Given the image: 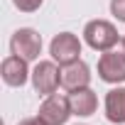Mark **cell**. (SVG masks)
<instances>
[{
	"instance_id": "obj_1",
	"label": "cell",
	"mask_w": 125,
	"mask_h": 125,
	"mask_svg": "<svg viewBox=\"0 0 125 125\" xmlns=\"http://www.w3.org/2000/svg\"><path fill=\"white\" fill-rule=\"evenodd\" d=\"M83 39L96 52H110L120 42V34H118L113 22H108V20H91L83 27Z\"/></svg>"
},
{
	"instance_id": "obj_2",
	"label": "cell",
	"mask_w": 125,
	"mask_h": 125,
	"mask_svg": "<svg viewBox=\"0 0 125 125\" xmlns=\"http://www.w3.org/2000/svg\"><path fill=\"white\" fill-rule=\"evenodd\" d=\"M49 54L59 66L74 64V61L81 59V39L71 32H59V34H54V39L49 44Z\"/></svg>"
},
{
	"instance_id": "obj_3",
	"label": "cell",
	"mask_w": 125,
	"mask_h": 125,
	"mask_svg": "<svg viewBox=\"0 0 125 125\" xmlns=\"http://www.w3.org/2000/svg\"><path fill=\"white\" fill-rule=\"evenodd\" d=\"M10 52L15 56H22L27 61H37L42 54V34L32 27H20L15 30L12 39H10Z\"/></svg>"
},
{
	"instance_id": "obj_4",
	"label": "cell",
	"mask_w": 125,
	"mask_h": 125,
	"mask_svg": "<svg viewBox=\"0 0 125 125\" xmlns=\"http://www.w3.org/2000/svg\"><path fill=\"white\" fill-rule=\"evenodd\" d=\"M32 86L39 96H52L61 86V69L56 66V61H37V66L32 71Z\"/></svg>"
},
{
	"instance_id": "obj_5",
	"label": "cell",
	"mask_w": 125,
	"mask_h": 125,
	"mask_svg": "<svg viewBox=\"0 0 125 125\" xmlns=\"http://www.w3.org/2000/svg\"><path fill=\"white\" fill-rule=\"evenodd\" d=\"M37 115L47 123V125H64L69 120L71 113V105H69V96H59V93H52L42 101Z\"/></svg>"
},
{
	"instance_id": "obj_6",
	"label": "cell",
	"mask_w": 125,
	"mask_h": 125,
	"mask_svg": "<svg viewBox=\"0 0 125 125\" xmlns=\"http://www.w3.org/2000/svg\"><path fill=\"white\" fill-rule=\"evenodd\" d=\"M98 76L105 83H125V52H103L98 59Z\"/></svg>"
},
{
	"instance_id": "obj_7",
	"label": "cell",
	"mask_w": 125,
	"mask_h": 125,
	"mask_svg": "<svg viewBox=\"0 0 125 125\" xmlns=\"http://www.w3.org/2000/svg\"><path fill=\"white\" fill-rule=\"evenodd\" d=\"M0 76H3V81H5L8 86L20 88V86H25V83H27V79H32V71H30V66H27V59L10 54L8 59H3Z\"/></svg>"
},
{
	"instance_id": "obj_8",
	"label": "cell",
	"mask_w": 125,
	"mask_h": 125,
	"mask_svg": "<svg viewBox=\"0 0 125 125\" xmlns=\"http://www.w3.org/2000/svg\"><path fill=\"white\" fill-rule=\"evenodd\" d=\"M91 83V69L86 61H74V64H66L61 66V86H64L69 93L71 91H79V88H88Z\"/></svg>"
},
{
	"instance_id": "obj_9",
	"label": "cell",
	"mask_w": 125,
	"mask_h": 125,
	"mask_svg": "<svg viewBox=\"0 0 125 125\" xmlns=\"http://www.w3.org/2000/svg\"><path fill=\"white\" fill-rule=\"evenodd\" d=\"M69 105H71V113L79 115V118H88L98 110V96L91 91V88H79V91H71L69 93Z\"/></svg>"
},
{
	"instance_id": "obj_10",
	"label": "cell",
	"mask_w": 125,
	"mask_h": 125,
	"mask_svg": "<svg viewBox=\"0 0 125 125\" xmlns=\"http://www.w3.org/2000/svg\"><path fill=\"white\" fill-rule=\"evenodd\" d=\"M105 118L115 125L125 123V88L123 86L110 88L105 93Z\"/></svg>"
},
{
	"instance_id": "obj_11",
	"label": "cell",
	"mask_w": 125,
	"mask_h": 125,
	"mask_svg": "<svg viewBox=\"0 0 125 125\" xmlns=\"http://www.w3.org/2000/svg\"><path fill=\"white\" fill-rule=\"evenodd\" d=\"M44 0H12V5L20 10V12H37L42 8Z\"/></svg>"
},
{
	"instance_id": "obj_12",
	"label": "cell",
	"mask_w": 125,
	"mask_h": 125,
	"mask_svg": "<svg viewBox=\"0 0 125 125\" xmlns=\"http://www.w3.org/2000/svg\"><path fill=\"white\" fill-rule=\"evenodd\" d=\"M110 15L118 22H125V0H110Z\"/></svg>"
},
{
	"instance_id": "obj_13",
	"label": "cell",
	"mask_w": 125,
	"mask_h": 125,
	"mask_svg": "<svg viewBox=\"0 0 125 125\" xmlns=\"http://www.w3.org/2000/svg\"><path fill=\"white\" fill-rule=\"evenodd\" d=\"M17 125H47V123L37 115V118H27V120H22V123H17Z\"/></svg>"
},
{
	"instance_id": "obj_14",
	"label": "cell",
	"mask_w": 125,
	"mask_h": 125,
	"mask_svg": "<svg viewBox=\"0 0 125 125\" xmlns=\"http://www.w3.org/2000/svg\"><path fill=\"white\" fill-rule=\"evenodd\" d=\"M120 42H123V49H125V34H123V39H120Z\"/></svg>"
}]
</instances>
